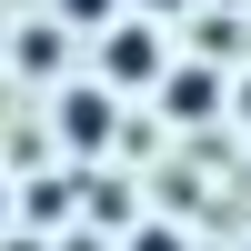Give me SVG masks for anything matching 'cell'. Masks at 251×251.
<instances>
[{
  "mask_svg": "<svg viewBox=\"0 0 251 251\" xmlns=\"http://www.w3.org/2000/svg\"><path fill=\"white\" fill-rule=\"evenodd\" d=\"M111 80H121V91L161 80V40H151V30H111Z\"/></svg>",
  "mask_w": 251,
  "mask_h": 251,
  "instance_id": "cell-1",
  "label": "cell"
},
{
  "mask_svg": "<svg viewBox=\"0 0 251 251\" xmlns=\"http://www.w3.org/2000/svg\"><path fill=\"white\" fill-rule=\"evenodd\" d=\"M60 131H71L80 151H100V141H111V100L100 91H60Z\"/></svg>",
  "mask_w": 251,
  "mask_h": 251,
  "instance_id": "cell-2",
  "label": "cell"
},
{
  "mask_svg": "<svg viewBox=\"0 0 251 251\" xmlns=\"http://www.w3.org/2000/svg\"><path fill=\"white\" fill-rule=\"evenodd\" d=\"M211 100H221V80H211V71H181V80H171V111H181V121H201Z\"/></svg>",
  "mask_w": 251,
  "mask_h": 251,
  "instance_id": "cell-3",
  "label": "cell"
},
{
  "mask_svg": "<svg viewBox=\"0 0 251 251\" xmlns=\"http://www.w3.org/2000/svg\"><path fill=\"white\" fill-rule=\"evenodd\" d=\"M60 20H71V30H100V20H121V0H50Z\"/></svg>",
  "mask_w": 251,
  "mask_h": 251,
  "instance_id": "cell-4",
  "label": "cell"
},
{
  "mask_svg": "<svg viewBox=\"0 0 251 251\" xmlns=\"http://www.w3.org/2000/svg\"><path fill=\"white\" fill-rule=\"evenodd\" d=\"M131 251H181V241H171V231H141V241H131Z\"/></svg>",
  "mask_w": 251,
  "mask_h": 251,
  "instance_id": "cell-5",
  "label": "cell"
},
{
  "mask_svg": "<svg viewBox=\"0 0 251 251\" xmlns=\"http://www.w3.org/2000/svg\"><path fill=\"white\" fill-rule=\"evenodd\" d=\"M0 221H10V191H0Z\"/></svg>",
  "mask_w": 251,
  "mask_h": 251,
  "instance_id": "cell-6",
  "label": "cell"
}]
</instances>
